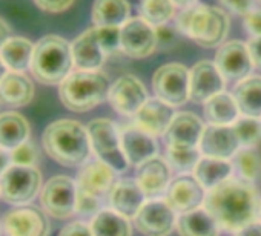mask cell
Listing matches in <instances>:
<instances>
[{
	"instance_id": "cell-29",
	"label": "cell",
	"mask_w": 261,
	"mask_h": 236,
	"mask_svg": "<svg viewBox=\"0 0 261 236\" xmlns=\"http://www.w3.org/2000/svg\"><path fill=\"white\" fill-rule=\"evenodd\" d=\"M177 231L180 236H218L220 225L207 213L206 209H197L183 213L177 219Z\"/></svg>"
},
{
	"instance_id": "cell-36",
	"label": "cell",
	"mask_w": 261,
	"mask_h": 236,
	"mask_svg": "<svg viewBox=\"0 0 261 236\" xmlns=\"http://www.w3.org/2000/svg\"><path fill=\"white\" fill-rule=\"evenodd\" d=\"M241 148H253L261 140V122L253 116H240L232 125Z\"/></svg>"
},
{
	"instance_id": "cell-19",
	"label": "cell",
	"mask_w": 261,
	"mask_h": 236,
	"mask_svg": "<svg viewBox=\"0 0 261 236\" xmlns=\"http://www.w3.org/2000/svg\"><path fill=\"white\" fill-rule=\"evenodd\" d=\"M117 183V172L103 161L95 160L82 167L75 184L79 190L100 199L109 195Z\"/></svg>"
},
{
	"instance_id": "cell-38",
	"label": "cell",
	"mask_w": 261,
	"mask_h": 236,
	"mask_svg": "<svg viewBox=\"0 0 261 236\" xmlns=\"http://www.w3.org/2000/svg\"><path fill=\"white\" fill-rule=\"evenodd\" d=\"M98 43L103 52L112 54L118 48L121 49V26H95Z\"/></svg>"
},
{
	"instance_id": "cell-33",
	"label": "cell",
	"mask_w": 261,
	"mask_h": 236,
	"mask_svg": "<svg viewBox=\"0 0 261 236\" xmlns=\"http://www.w3.org/2000/svg\"><path fill=\"white\" fill-rule=\"evenodd\" d=\"M94 236H133L127 218L114 210H100L91 221Z\"/></svg>"
},
{
	"instance_id": "cell-42",
	"label": "cell",
	"mask_w": 261,
	"mask_h": 236,
	"mask_svg": "<svg viewBox=\"0 0 261 236\" xmlns=\"http://www.w3.org/2000/svg\"><path fill=\"white\" fill-rule=\"evenodd\" d=\"M244 29L252 37L261 36V10H252L244 16Z\"/></svg>"
},
{
	"instance_id": "cell-8",
	"label": "cell",
	"mask_w": 261,
	"mask_h": 236,
	"mask_svg": "<svg viewBox=\"0 0 261 236\" xmlns=\"http://www.w3.org/2000/svg\"><path fill=\"white\" fill-rule=\"evenodd\" d=\"M152 89L159 100L177 107L189 100V69L181 63L160 66L152 77Z\"/></svg>"
},
{
	"instance_id": "cell-50",
	"label": "cell",
	"mask_w": 261,
	"mask_h": 236,
	"mask_svg": "<svg viewBox=\"0 0 261 236\" xmlns=\"http://www.w3.org/2000/svg\"><path fill=\"white\" fill-rule=\"evenodd\" d=\"M7 74H8V68H7V65L4 63L2 57H0V81H2V78H4Z\"/></svg>"
},
{
	"instance_id": "cell-37",
	"label": "cell",
	"mask_w": 261,
	"mask_h": 236,
	"mask_svg": "<svg viewBox=\"0 0 261 236\" xmlns=\"http://www.w3.org/2000/svg\"><path fill=\"white\" fill-rule=\"evenodd\" d=\"M201 160V152L198 148L194 149H168L166 161L175 172L183 175L194 172L195 166Z\"/></svg>"
},
{
	"instance_id": "cell-22",
	"label": "cell",
	"mask_w": 261,
	"mask_h": 236,
	"mask_svg": "<svg viewBox=\"0 0 261 236\" xmlns=\"http://www.w3.org/2000/svg\"><path fill=\"white\" fill-rule=\"evenodd\" d=\"M121 132V146L129 164L142 166L157 154V143L152 135L139 129L137 126H126Z\"/></svg>"
},
{
	"instance_id": "cell-7",
	"label": "cell",
	"mask_w": 261,
	"mask_h": 236,
	"mask_svg": "<svg viewBox=\"0 0 261 236\" xmlns=\"http://www.w3.org/2000/svg\"><path fill=\"white\" fill-rule=\"evenodd\" d=\"M42 173L36 166L11 164L0 176V196L10 204H27L39 193Z\"/></svg>"
},
{
	"instance_id": "cell-51",
	"label": "cell",
	"mask_w": 261,
	"mask_h": 236,
	"mask_svg": "<svg viewBox=\"0 0 261 236\" xmlns=\"http://www.w3.org/2000/svg\"><path fill=\"white\" fill-rule=\"evenodd\" d=\"M258 218H259V221H261V202H259V210H258Z\"/></svg>"
},
{
	"instance_id": "cell-11",
	"label": "cell",
	"mask_w": 261,
	"mask_h": 236,
	"mask_svg": "<svg viewBox=\"0 0 261 236\" xmlns=\"http://www.w3.org/2000/svg\"><path fill=\"white\" fill-rule=\"evenodd\" d=\"M159 46L157 31L142 17L129 19L121 26V51L133 58H145Z\"/></svg>"
},
{
	"instance_id": "cell-35",
	"label": "cell",
	"mask_w": 261,
	"mask_h": 236,
	"mask_svg": "<svg viewBox=\"0 0 261 236\" xmlns=\"http://www.w3.org/2000/svg\"><path fill=\"white\" fill-rule=\"evenodd\" d=\"M140 13L143 20H146L154 28H159L165 26V23L172 19L175 5L172 4V0H142Z\"/></svg>"
},
{
	"instance_id": "cell-24",
	"label": "cell",
	"mask_w": 261,
	"mask_h": 236,
	"mask_svg": "<svg viewBox=\"0 0 261 236\" xmlns=\"http://www.w3.org/2000/svg\"><path fill=\"white\" fill-rule=\"evenodd\" d=\"M146 196L137 181L134 180H123L115 184L112 192L109 193V202L114 212L124 218H136Z\"/></svg>"
},
{
	"instance_id": "cell-39",
	"label": "cell",
	"mask_w": 261,
	"mask_h": 236,
	"mask_svg": "<svg viewBox=\"0 0 261 236\" xmlns=\"http://www.w3.org/2000/svg\"><path fill=\"white\" fill-rule=\"evenodd\" d=\"M10 157H11V164H16V166H36L39 160L37 149L30 141H25L16 149H13Z\"/></svg>"
},
{
	"instance_id": "cell-23",
	"label": "cell",
	"mask_w": 261,
	"mask_h": 236,
	"mask_svg": "<svg viewBox=\"0 0 261 236\" xmlns=\"http://www.w3.org/2000/svg\"><path fill=\"white\" fill-rule=\"evenodd\" d=\"M74 65L80 71H98L105 62L106 54L103 52L95 26L82 33L72 43H71Z\"/></svg>"
},
{
	"instance_id": "cell-28",
	"label": "cell",
	"mask_w": 261,
	"mask_h": 236,
	"mask_svg": "<svg viewBox=\"0 0 261 236\" xmlns=\"http://www.w3.org/2000/svg\"><path fill=\"white\" fill-rule=\"evenodd\" d=\"M232 172L233 164L229 160L201 157V160L194 169V176L206 190H211L229 180Z\"/></svg>"
},
{
	"instance_id": "cell-52",
	"label": "cell",
	"mask_w": 261,
	"mask_h": 236,
	"mask_svg": "<svg viewBox=\"0 0 261 236\" xmlns=\"http://www.w3.org/2000/svg\"><path fill=\"white\" fill-rule=\"evenodd\" d=\"M259 2H261V0H259Z\"/></svg>"
},
{
	"instance_id": "cell-32",
	"label": "cell",
	"mask_w": 261,
	"mask_h": 236,
	"mask_svg": "<svg viewBox=\"0 0 261 236\" xmlns=\"http://www.w3.org/2000/svg\"><path fill=\"white\" fill-rule=\"evenodd\" d=\"M33 51L34 45L31 40L25 37H11L0 48V57L8 69L14 72H23L31 66Z\"/></svg>"
},
{
	"instance_id": "cell-18",
	"label": "cell",
	"mask_w": 261,
	"mask_h": 236,
	"mask_svg": "<svg viewBox=\"0 0 261 236\" xmlns=\"http://www.w3.org/2000/svg\"><path fill=\"white\" fill-rule=\"evenodd\" d=\"M240 141L232 126H214L204 128L198 149L201 155L218 160H229L240 151Z\"/></svg>"
},
{
	"instance_id": "cell-14",
	"label": "cell",
	"mask_w": 261,
	"mask_h": 236,
	"mask_svg": "<svg viewBox=\"0 0 261 236\" xmlns=\"http://www.w3.org/2000/svg\"><path fill=\"white\" fill-rule=\"evenodd\" d=\"M2 228L5 236H48L49 221L37 207H19L5 213Z\"/></svg>"
},
{
	"instance_id": "cell-46",
	"label": "cell",
	"mask_w": 261,
	"mask_h": 236,
	"mask_svg": "<svg viewBox=\"0 0 261 236\" xmlns=\"http://www.w3.org/2000/svg\"><path fill=\"white\" fill-rule=\"evenodd\" d=\"M233 236H261V221H253L235 231Z\"/></svg>"
},
{
	"instance_id": "cell-40",
	"label": "cell",
	"mask_w": 261,
	"mask_h": 236,
	"mask_svg": "<svg viewBox=\"0 0 261 236\" xmlns=\"http://www.w3.org/2000/svg\"><path fill=\"white\" fill-rule=\"evenodd\" d=\"M75 212L79 215H83V216H89V215H94L95 216L100 212V199L77 189Z\"/></svg>"
},
{
	"instance_id": "cell-30",
	"label": "cell",
	"mask_w": 261,
	"mask_h": 236,
	"mask_svg": "<svg viewBox=\"0 0 261 236\" xmlns=\"http://www.w3.org/2000/svg\"><path fill=\"white\" fill-rule=\"evenodd\" d=\"M233 97L240 112L246 116H261V75H252L241 80L235 89Z\"/></svg>"
},
{
	"instance_id": "cell-34",
	"label": "cell",
	"mask_w": 261,
	"mask_h": 236,
	"mask_svg": "<svg viewBox=\"0 0 261 236\" xmlns=\"http://www.w3.org/2000/svg\"><path fill=\"white\" fill-rule=\"evenodd\" d=\"M233 170L238 180L250 184L261 175V157L253 148H241L235 155Z\"/></svg>"
},
{
	"instance_id": "cell-26",
	"label": "cell",
	"mask_w": 261,
	"mask_h": 236,
	"mask_svg": "<svg viewBox=\"0 0 261 236\" xmlns=\"http://www.w3.org/2000/svg\"><path fill=\"white\" fill-rule=\"evenodd\" d=\"M204 116L209 125L232 126L240 118V107L232 94L220 92L204 103Z\"/></svg>"
},
{
	"instance_id": "cell-25",
	"label": "cell",
	"mask_w": 261,
	"mask_h": 236,
	"mask_svg": "<svg viewBox=\"0 0 261 236\" xmlns=\"http://www.w3.org/2000/svg\"><path fill=\"white\" fill-rule=\"evenodd\" d=\"M34 97V84L23 72L10 71L0 81V103L11 107L27 106Z\"/></svg>"
},
{
	"instance_id": "cell-15",
	"label": "cell",
	"mask_w": 261,
	"mask_h": 236,
	"mask_svg": "<svg viewBox=\"0 0 261 236\" xmlns=\"http://www.w3.org/2000/svg\"><path fill=\"white\" fill-rule=\"evenodd\" d=\"M206 189L195 180L194 175H180L174 181H171L165 201L175 213H189L201 207L204 204Z\"/></svg>"
},
{
	"instance_id": "cell-3",
	"label": "cell",
	"mask_w": 261,
	"mask_h": 236,
	"mask_svg": "<svg viewBox=\"0 0 261 236\" xmlns=\"http://www.w3.org/2000/svg\"><path fill=\"white\" fill-rule=\"evenodd\" d=\"M177 26L198 46L217 48L223 45L227 36L229 19L227 14L217 7L197 4L180 13Z\"/></svg>"
},
{
	"instance_id": "cell-27",
	"label": "cell",
	"mask_w": 261,
	"mask_h": 236,
	"mask_svg": "<svg viewBox=\"0 0 261 236\" xmlns=\"http://www.w3.org/2000/svg\"><path fill=\"white\" fill-rule=\"evenodd\" d=\"M30 123L17 112L0 113V149L13 151L22 143L28 141Z\"/></svg>"
},
{
	"instance_id": "cell-10",
	"label": "cell",
	"mask_w": 261,
	"mask_h": 236,
	"mask_svg": "<svg viewBox=\"0 0 261 236\" xmlns=\"http://www.w3.org/2000/svg\"><path fill=\"white\" fill-rule=\"evenodd\" d=\"M108 100L120 115L136 116L149 97L145 84L136 75L126 74L118 77L111 84Z\"/></svg>"
},
{
	"instance_id": "cell-13",
	"label": "cell",
	"mask_w": 261,
	"mask_h": 236,
	"mask_svg": "<svg viewBox=\"0 0 261 236\" xmlns=\"http://www.w3.org/2000/svg\"><path fill=\"white\" fill-rule=\"evenodd\" d=\"M214 63L224 80L232 81H241L249 77L253 66L249 48L241 40H230L227 43H223L215 54Z\"/></svg>"
},
{
	"instance_id": "cell-31",
	"label": "cell",
	"mask_w": 261,
	"mask_h": 236,
	"mask_svg": "<svg viewBox=\"0 0 261 236\" xmlns=\"http://www.w3.org/2000/svg\"><path fill=\"white\" fill-rule=\"evenodd\" d=\"M129 4L126 0H95L92 5V22L95 26H123L129 20Z\"/></svg>"
},
{
	"instance_id": "cell-16",
	"label": "cell",
	"mask_w": 261,
	"mask_h": 236,
	"mask_svg": "<svg viewBox=\"0 0 261 236\" xmlns=\"http://www.w3.org/2000/svg\"><path fill=\"white\" fill-rule=\"evenodd\" d=\"M224 92V77L209 60H201L189 71V100L206 103L217 94Z\"/></svg>"
},
{
	"instance_id": "cell-6",
	"label": "cell",
	"mask_w": 261,
	"mask_h": 236,
	"mask_svg": "<svg viewBox=\"0 0 261 236\" xmlns=\"http://www.w3.org/2000/svg\"><path fill=\"white\" fill-rule=\"evenodd\" d=\"M91 148L100 161L115 172H124L129 166L121 146V132L108 118H97L88 125Z\"/></svg>"
},
{
	"instance_id": "cell-20",
	"label": "cell",
	"mask_w": 261,
	"mask_h": 236,
	"mask_svg": "<svg viewBox=\"0 0 261 236\" xmlns=\"http://www.w3.org/2000/svg\"><path fill=\"white\" fill-rule=\"evenodd\" d=\"M137 184L149 199L165 195L171 184V166L166 160L154 157L137 167Z\"/></svg>"
},
{
	"instance_id": "cell-41",
	"label": "cell",
	"mask_w": 261,
	"mask_h": 236,
	"mask_svg": "<svg viewBox=\"0 0 261 236\" xmlns=\"http://www.w3.org/2000/svg\"><path fill=\"white\" fill-rule=\"evenodd\" d=\"M33 2L46 13H63L66 11L74 0H33Z\"/></svg>"
},
{
	"instance_id": "cell-48",
	"label": "cell",
	"mask_w": 261,
	"mask_h": 236,
	"mask_svg": "<svg viewBox=\"0 0 261 236\" xmlns=\"http://www.w3.org/2000/svg\"><path fill=\"white\" fill-rule=\"evenodd\" d=\"M11 166V157L7 154V151L0 149V176L5 173V170Z\"/></svg>"
},
{
	"instance_id": "cell-1",
	"label": "cell",
	"mask_w": 261,
	"mask_h": 236,
	"mask_svg": "<svg viewBox=\"0 0 261 236\" xmlns=\"http://www.w3.org/2000/svg\"><path fill=\"white\" fill-rule=\"evenodd\" d=\"M259 202L256 190L249 183L229 178L206 192L204 209L220 228L238 231L258 216Z\"/></svg>"
},
{
	"instance_id": "cell-9",
	"label": "cell",
	"mask_w": 261,
	"mask_h": 236,
	"mask_svg": "<svg viewBox=\"0 0 261 236\" xmlns=\"http://www.w3.org/2000/svg\"><path fill=\"white\" fill-rule=\"evenodd\" d=\"M40 202L48 215L57 219L69 218L75 212L77 204L75 181L65 175L53 176L40 192Z\"/></svg>"
},
{
	"instance_id": "cell-12",
	"label": "cell",
	"mask_w": 261,
	"mask_h": 236,
	"mask_svg": "<svg viewBox=\"0 0 261 236\" xmlns=\"http://www.w3.org/2000/svg\"><path fill=\"white\" fill-rule=\"evenodd\" d=\"M137 230L145 236H169L177 225L175 212L163 199H149L137 213Z\"/></svg>"
},
{
	"instance_id": "cell-47",
	"label": "cell",
	"mask_w": 261,
	"mask_h": 236,
	"mask_svg": "<svg viewBox=\"0 0 261 236\" xmlns=\"http://www.w3.org/2000/svg\"><path fill=\"white\" fill-rule=\"evenodd\" d=\"M10 39H11V28L2 17H0V48H2Z\"/></svg>"
},
{
	"instance_id": "cell-5",
	"label": "cell",
	"mask_w": 261,
	"mask_h": 236,
	"mask_svg": "<svg viewBox=\"0 0 261 236\" xmlns=\"http://www.w3.org/2000/svg\"><path fill=\"white\" fill-rule=\"evenodd\" d=\"M109 80L100 71L71 72L59 86L65 107L72 112H86L98 106L109 95Z\"/></svg>"
},
{
	"instance_id": "cell-4",
	"label": "cell",
	"mask_w": 261,
	"mask_h": 236,
	"mask_svg": "<svg viewBox=\"0 0 261 236\" xmlns=\"http://www.w3.org/2000/svg\"><path fill=\"white\" fill-rule=\"evenodd\" d=\"M74 66L71 43L60 36H45L36 45L31 58V72L43 84H60Z\"/></svg>"
},
{
	"instance_id": "cell-17",
	"label": "cell",
	"mask_w": 261,
	"mask_h": 236,
	"mask_svg": "<svg viewBox=\"0 0 261 236\" xmlns=\"http://www.w3.org/2000/svg\"><path fill=\"white\" fill-rule=\"evenodd\" d=\"M204 125L192 112H178L174 115L165 132L168 149H194L198 148Z\"/></svg>"
},
{
	"instance_id": "cell-43",
	"label": "cell",
	"mask_w": 261,
	"mask_h": 236,
	"mask_svg": "<svg viewBox=\"0 0 261 236\" xmlns=\"http://www.w3.org/2000/svg\"><path fill=\"white\" fill-rule=\"evenodd\" d=\"M221 5L240 16H246L253 10V0H220Z\"/></svg>"
},
{
	"instance_id": "cell-21",
	"label": "cell",
	"mask_w": 261,
	"mask_h": 236,
	"mask_svg": "<svg viewBox=\"0 0 261 236\" xmlns=\"http://www.w3.org/2000/svg\"><path fill=\"white\" fill-rule=\"evenodd\" d=\"M172 106L163 103L162 100L149 98L143 107L134 116V126L145 131L149 135H165L166 129L169 128L172 118H174Z\"/></svg>"
},
{
	"instance_id": "cell-44",
	"label": "cell",
	"mask_w": 261,
	"mask_h": 236,
	"mask_svg": "<svg viewBox=\"0 0 261 236\" xmlns=\"http://www.w3.org/2000/svg\"><path fill=\"white\" fill-rule=\"evenodd\" d=\"M59 236H94L92 230L88 224L75 221V222H69L68 225H65Z\"/></svg>"
},
{
	"instance_id": "cell-45",
	"label": "cell",
	"mask_w": 261,
	"mask_h": 236,
	"mask_svg": "<svg viewBox=\"0 0 261 236\" xmlns=\"http://www.w3.org/2000/svg\"><path fill=\"white\" fill-rule=\"evenodd\" d=\"M247 48H249V54H250L253 66L261 69V36L252 37L247 43Z\"/></svg>"
},
{
	"instance_id": "cell-2",
	"label": "cell",
	"mask_w": 261,
	"mask_h": 236,
	"mask_svg": "<svg viewBox=\"0 0 261 236\" xmlns=\"http://www.w3.org/2000/svg\"><path fill=\"white\" fill-rule=\"evenodd\" d=\"M46 154L62 166H82L91 154L88 129L75 120H57L43 132Z\"/></svg>"
},
{
	"instance_id": "cell-49",
	"label": "cell",
	"mask_w": 261,
	"mask_h": 236,
	"mask_svg": "<svg viewBox=\"0 0 261 236\" xmlns=\"http://www.w3.org/2000/svg\"><path fill=\"white\" fill-rule=\"evenodd\" d=\"M172 4H174L175 7L181 8V10H188V8H191V7L197 5V4H198V0H172Z\"/></svg>"
}]
</instances>
